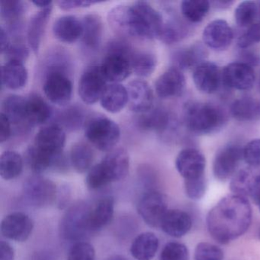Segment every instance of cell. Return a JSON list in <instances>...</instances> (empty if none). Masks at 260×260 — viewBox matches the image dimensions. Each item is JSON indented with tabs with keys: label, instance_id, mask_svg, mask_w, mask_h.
<instances>
[{
	"label": "cell",
	"instance_id": "obj_1",
	"mask_svg": "<svg viewBox=\"0 0 260 260\" xmlns=\"http://www.w3.org/2000/svg\"><path fill=\"white\" fill-rule=\"evenodd\" d=\"M252 217V208L247 199L230 194L210 210L206 218L207 229L217 243L228 244L248 231Z\"/></svg>",
	"mask_w": 260,
	"mask_h": 260
},
{
	"label": "cell",
	"instance_id": "obj_2",
	"mask_svg": "<svg viewBox=\"0 0 260 260\" xmlns=\"http://www.w3.org/2000/svg\"><path fill=\"white\" fill-rule=\"evenodd\" d=\"M128 8L127 36L144 40L159 39L164 23L162 14L144 1L135 2Z\"/></svg>",
	"mask_w": 260,
	"mask_h": 260
},
{
	"label": "cell",
	"instance_id": "obj_3",
	"mask_svg": "<svg viewBox=\"0 0 260 260\" xmlns=\"http://www.w3.org/2000/svg\"><path fill=\"white\" fill-rule=\"evenodd\" d=\"M183 120L191 133L205 135L220 130L226 123V116L220 108L214 105L189 102L184 107Z\"/></svg>",
	"mask_w": 260,
	"mask_h": 260
},
{
	"label": "cell",
	"instance_id": "obj_4",
	"mask_svg": "<svg viewBox=\"0 0 260 260\" xmlns=\"http://www.w3.org/2000/svg\"><path fill=\"white\" fill-rule=\"evenodd\" d=\"M91 206L86 202H78L67 210L59 228L63 240L75 243L85 241V239L92 235L89 224Z\"/></svg>",
	"mask_w": 260,
	"mask_h": 260
},
{
	"label": "cell",
	"instance_id": "obj_5",
	"mask_svg": "<svg viewBox=\"0 0 260 260\" xmlns=\"http://www.w3.org/2000/svg\"><path fill=\"white\" fill-rule=\"evenodd\" d=\"M85 136L100 151H111L121 138V130L116 122L105 116L94 117L86 123Z\"/></svg>",
	"mask_w": 260,
	"mask_h": 260
},
{
	"label": "cell",
	"instance_id": "obj_6",
	"mask_svg": "<svg viewBox=\"0 0 260 260\" xmlns=\"http://www.w3.org/2000/svg\"><path fill=\"white\" fill-rule=\"evenodd\" d=\"M134 50L108 47L107 54L100 65L108 83H120L132 74L131 56Z\"/></svg>",
	"mask_w": 260,
	"mask_h": 260
},
{
	"label": "cell",
	"instance_id": "obj_7",
	"mask_svg": "<svg viewBox=\"0 0 260 260\" xmlns=\"http://www.w3.org/2000/svg\"><path fill=\"white\" fill-rule=\"evenodd\" d=\"M57 190L55 183L51 179L35 175L26 179L23 185V196L31 206L44 208L56 203Z\"/></svg>",
	"mask_w": 260,
	"mask_h": 260
},
{
	"label": "cell",
	"instance_id": "obj_8",
	"mask_svg": "<svg viewBox=\"0 0 260 260\" xmlns=\"http://www.w3.org/2000/svg\"><path fill=\"white\" fill-rule=\"evenodd\" d=\"M138 212L150 228H160L162 219L168 209V202L164 193L159 190L145 191L138 201Z\"/></svg>",
	"mask_w": 260,
	"mask_h": 260
},
{
	"label": "cell",
	"instance_id": "obj_9",
	"mask_svg": "<svg viewBox=\"0 0 260 260\" xmlns=\"http://www.w3.org/2000/svg\"><path fill=\"white\" fill-rule=\"evenodd\" d=\"M43 91L45 96L53 104L66 106L73 95V83L69 74L57 71L45 72Z\"/></svg>",
	"mask_w": 260,
	"mask_h": 260
},
{
	"label": "cell",
	"instance_id": "obj_10",
	"mask_svg": "<svg viewBox=\"0 0 260 260\" xmlns=\"http://www.w3.org/2000/svg\"><path fill=\"white\" fill-rule=\"evenodd\" d=\"M243 147L230 144L218 150L213 162V173L219 181H226L237 173L243 156Z\"/></svg>",
	"mask_w": 260,
	"mask_h": 260
},
{
	"label": "cell",
	"instance_id": "obj_11",
	"mask_svg": "<svg viewBox=\"0 0 260 260\" xmlns=\"http://www.w3.org/2000/svg\"><path fill=\"white\" fill-rule=\"evenodd\" d=\"M100 65L89 67L82 74L79 81V95L86 104L92 105L100 101L108 86Z\"/></svg>",
	"mask_w": 260,
	"mask_h": 260
},
{
	"label": "cell",
	"instance_id": "obj_12",
	"mask_svg": "<svg viewBox=\"0 0 260 260\" xmlns=\"http://www.w3.org/2000/svg\"><path fill=\"white\" fill-rule=\"evenodd\" d=\"M34 226V221L29 215L16 211L3 219L0 231L2 235L8 240L25 242L31 237Z\"/></svg>",
	"mask_w": 260,
	"mask_h": 260
},
{
	"label": "cell",
	"instance_id": "obj_13",
	"mask_svg": "<svg viewBox=\"0 0 260 260\" xmlns=\"http://www.w3.org/2000/svg\"><path fill=\"white\" fill-rule=\"evenodd\" d=\"M222 83L231 89L249 90L255 83V71L252 67L243 62H234L221 71Z\"/></svg>",
	"mask_w": 260,
	"mask_h": 260
},
{
	"label": "cell",
	"instance_id": "obj_14",
	"mask_svg": "<svg viewBox=\"0 0 260 260\" xmlns=\"http://www.w3.org/2000/svg\"><path fill=\"white\" fill-rule=\"evenodd\" d=\"M66 143V132L58 124H54L40 129L33 145L42 153L51 156L63 153Z\"/></svg>",
	"mask_w": 260,
	"mask_h": 260
},
{
	"label": "cell",
	"instance_id": "obj_15",
	"mask_svg": "<svg viewBox=\"0 0 260 260\" xmlns=\"http://www.w3.org/2000/svg\"><path fill=\"white\" fill-rule=\"evenodd\" d=\"M176 168L184 180L199 179L205 176L206 160L199 150L185 148L176 156Z\"/></svg>",
	"mask_w": 260,
	"mask_h": 260
},
{
	"label": "cell",
	"instance_id": "obj_16",
	"mask_svg": "<svg viewBox=\"0 0 260 260\" xmlns=\"http://www.w3.org/2000/svg\"><path fill=\"white\" fill-rule=\"evenodd\" d=\"M204 43L217 51L226 49L234 40V31L229 24L223 19L210 22L202 33Z\"/></svg>",
	"mask_w": 260,
	"mask_h": 260
},
{
	"label": "cell",
	"instance_id": "obj_17",
	"mask_svg": "<svg viewBox=\"0 0 260 260\" xmlns=\"http://www.w3.org/2000/svg\"><path fill=\"white\" fill-rule=\"evenodd\" d=\"M128 106L135 113L144 114L153 109L154 96L152 88L143 80H135L127 87Z\"/></svg>",
	"mask_w": 260,
	"mask_h": 260
},
{
	"label": "cell",
	"instance_id": "obj_18",
	"mask_svg": "<svg viewBox=\"0 0 260 260\" xmlns=\"http://www.w3.org/2000/svg\"><path fill=\"white\" fill-rule=\"evenodd\" d=\"M193 81L201 92L212 94L220 87L222 83L221 71L212 62L205 61L194 68Z\"/></svg>",
	"mask_w": 260,
	"mask_h": 260
},
{
	"label": "cell",
	"instance_id": "obj_19",
	"mask_svg": "<svg viewBox=\"0 0 260 260\" xmlns=\"http://www.w3.org/2000/svg\"><path fill=\"white\" fill-rule=\"evenodd\" d=\"M185 78L181 70L172 67L159 76L155 83V90L159 98L171 99L183 92Z\"/></svg>",
	"mask_w": 260,
	"mask_h": 260
},
{
	"label": "cell",
	"instance_id": "obj_20",
	"mask_svg": "<svg viewBox=\"0 0 260 260\" xmlns=\"http://www.w3.org/2000/svg\"><path fill=\"white\" fill-rule=\"evenodd\" d=\"M101 164L112 183L123 180L130 170V157L127 150L123 147L109 151Z\"/></svg>",
	"mask_w": 260,
	"mask_h": 260
},
{
	"label": "cell",
	"instance_id": "obj_21",
	"mask_svg": "<svg viewBox=\"0 0 260 260\" xmlns=\"http://www.w3.org/2000/svg\"><path fill=\"white\" fill-rule=\"evenodd\" d=\"M28 10L26 3L19 0H4L1 2L0 14L7 22V28L10 36H22L23 29L22 18Z\"/></svg>",
	"mask_w": 260,
	"mask_h": 260
},
{
	"label": "cell",
	"instance_id": "obj_22",
	"mask_svg": "<svg viewBox=\"0 0 260 260\" xmlns=\"http://www.w3.org/2000/svg\"><path fill=\"white\" fill-rule=\"evenodd\" d=\"M260 187V167H246L235 173L230 184V188L234 194L250 197Z\"/></svg>",
	"mask_w": 260,
	"mask_h": 260
},
{
	"label": "cell",
	"instance_id": "obj_23",
	"mask_svg": "<svg viewBox=\"0 0 260 260\" xmlns=\"http://www.w3.org/2000/svg\"><path fill=\"white\" fill-rule=\"evenodd\" d=\"M53 6L42 9L36 13L28 22L27 28V42L28 47L35 54L40 50L42 39L52 13Z\"/></svg>",
	"mask_w": 260,
	"mask_h": 260
},
{
	"label": "cell",
	"instance_id": "obj_24",
	"mask_svg": "<svg viewBox=\"0 0 260 260\" xmlns=\"http://www.w3.org/2000/svg\"><path fill=\"white\" fill-rule=\"evenodd\" d=\"M52 31L54 37L60 42L74 43L83 36V22L72 15L60 16L54 22Z\"/></svg>",
	"mask_w": 260,
	"mask_h": 260
},
{
	"label": "cell",
	"instance_id": "obj_25",
	"mask_svg": "<svg viewBox=\"0 0 260 260\" xmlns=\"http://www.w3.org/2000/svg\"><path fill=\"white\" fill-rule=\"evenodd\" d=\"M192 226L191 216L182 210H169L162 219L160 228L166 234L175 238L186 235Z\"/></svg>",
	"mask_w": 260,
	"mask_h": 260
},
{
	"label": "cell",
	"instance_id": "obj_26",
	"mask_svg": "<svg viewBox=\"0 0 260 260\" xmlns=\"http://www.w3.org/2000/svg\"><path fill=\"white\" fill-rule=\"evenodd\" d=\"M115 213V199L112 196H106L99 199L91 206L89 224L92 234L106 228L112 222Z\"/></svg>",
	"mask_w": 260,
	"mask_h": 260
},
{
	"label": "cell",
	"instance_id": "obj_27",
	"mask_svg": "<svg viewBox=\"0 0 260 260\" xmlns=\"http://www.w3.org/2000/svg\"><path fill=\"white\" fill-rule=\"evenodd\" d=\"M173 118L170 112L162 108H153L149 112L141 114L138 119L139 127L144 131L164 133L173 126Z\"/></svg>",
	"mask_w": 260,
	"mask_h": 260
},
{
	"label": "cell",
	"instance_id": "obj_28",
	"mask_svg": "<svg viewBox=\"0 0 260 260\" xmlns=\"http://www.w3.org/2000/svg\"><path fill=\"white\" fill-rule=\"evenodd\" d=\"M82 22L83 28L82 44L88 51H95L100 48L103 40L104 31L103 20L98 15L88 14L84 16Z\"/></svg>",
	"mask_w": 260,
	"mask_h": 260
},
{
	"label": "cell",
	"instance_id": "obj_29",
	"mask_svg": "<svg viewBox=\"0 0 260 260\" xmlns=\"http://www.w3.org/2000/svg\"><path fill=\"white\" fill-rule=\"evenodd\" d=\"M100 102L103 109L109 113L121 112L128 104L127 87L121 83H110L106 86Z\"/></svg>",
	"mask_w": 260,
	"mask_h": 260
},
{
	"label": "cell",
	"instance_id": "obj_30",
	"mask_svg": "<svg viewBox=\"0 0 260 260\" xmlns=\"http://www.w3.org/2000/svg\"><path fill=\"white\" fill-rule=\"evenodd\" d=\"M207 54L205 47L196 43L176 51L173 55V62L175 68L181 71L194 69L205 62Z\"/></svg>",
	"mask_w": 260,
	"mask_h": 260
},
{
	"label": "cell",
	"instance_id": "obj_31",
	"mask_svg": "<svg viewBox=\"0 0 260 260\" xmlns=\"http://www.w3.org/2000/svg\"><path fill=\"white\" fill-rule=\"evenodd\" d=\"M2 85L10 90H19L26 86L28 73L24 63L7 60L2 67Z\"/></svg>",
	"mask_w": 260,
	"mask_h": 260
},
{
	"label": "cell",
	"instance_id": "obj_32",
	"mask_svg": "<svg viewBox=\"0 0 260 260\" xmlns=\"http://www.w3.org/2000/svg\"><path fill=\"white\" fill-rule=\"evenodd\" d=\"M27 99L22 95H10L4 99L2 103V112L16 127H30L26 118Z\"/></svg>",
	"mask_w": 260,
	"mask_h": 260
},
{
	"label": "cell",
	"instance_id": "obj_33",
	"mask_svg": "<svg viewBox=\"0 0 260 260\" xmlns=\"http://www.w3.org/2000/svg\"><path fill=\"white\" fill-rule=\"evenodd\" d=\"M159 240L156 234L144 232L135 237L130 252L136 260H151L159 249Z\"/></svg>",
	"mask_w": 260,
	"mask_h": 260
},
{
	"label": "cell",
	"instance_id": "obj_34",
	"mask_svg": "<svg viewBox=\"0 0 260 260\" xmlns=\"http://www.w3.org/2000/svg\"><path fill=\"white\" fill-rule=\"evenodd\" d=\"M52 115L51 106L39 94H31L26 103L27 122L31 127L45 124Z\"/></svg>",
	"mask_w": 260,
	"mask_h": 260
},
{
	"label": "cell",
	"instance_id": "obj_35",
	"mask_svg": "<svg viewBox=\"0 0 260 260\" xmlns=\"http://www.w3.org/2000/svg\"><path fill=\"white\" fill-rule=\"evenodd\" d=\"M231 113L237 121L249 122L260 120V100L254 97H242L231 105Z\"/></svg>",
	"mask_w": 260,
	"mask_h": 260
},
{
	"label": "cell",
	"instance_id": "obj_36",
	"mask_svg": "<svg viewBox=\"0 0 260 260\" xmlns=\"http://www.w3.org/2000/svg\"><path fill=\"white\" fill-rule=\"evenodd\" d=\"M71 167L78 173L89 172L93 166L95 154L93 150L88 144L78 142L74 144L70 153Z\"/></svg>",
	"mask_w": 260,
	"mask_h": 260
},
{
	"label": "cell",
	"instance_id": "obj_37",
	"mask_svg": "<svg viewBox=\"0 0 260 260\" xmlns=\"http://www.w3.org/2000/svg\"><path fill=\"white\" fill-rule=\"evenodd\" d=\"M23 158L18 152L7 150L0 156V176L5 180L16 179L23 171Z\"/></svg>",
	"mask_w": 260,
	"mask_h": 260
},
{
	"label": "cell",
	"instance_id": "obj_38",
	"mask_svg": "<svg viewBox=\"0 0 260 260\" xmlns=\"http://www.w3.org/2000/svg\"><path fill=\"white\" fill-rule=\"evenodd\" d=\"M156 56L150 51H134L131 56L132 72L140 77H148L156 69Z\"/></svg>",
	"mask_w": 260,
	"mask_h": 260
},
{
	"label": "cell",
	"instance_id": "obj_39",
	"mask_svg": "<svg viewBox=\"0 0 260 260\" xmlns=\"http://www.w3.org/2000/svg\"><path fill=\"white\" fill-rule=\"evenodd\" d=\"M57 156L45 154L32 145L27 149L25 160L33 173H36V175H41L48 170H51Z\"/></svg>",
	"mask_w": 260,
	"mask_h": 260
},
{
	"label": "cell",
	"instance_id": "obj_40",
	"mask_svg": "<svg viewBox=\"0 0 260 260\" xmlns=\"http://www.w3.org/2000/svg\"><path fill=\"white\" fill-rule=\"evenodd\" d=\"M188 31V28L182 21L176 18H170L164 20L159 39L164 44L173 45L185 39Z\"/></svg>",
	"mask_w": 260,
	"mask_h": 260
},
{
	"label": "cell",
	"instance_id": "obj_41",
	"mask_svg": "<svg viewBox=\"0 0 260 260\" xmlns=\"http://www.w3.org/2000/svg\"><path fill=\"white\" fill-rule=\"evenodd\" d=\"M259 15V6L253 1L240 3L234 12L236 23L240 28L247 29L257 22Z\"/></svg>",
	"mask_w": 260,
	"mask_h": 260
},
{
	"label": "cell",
	"instance_id": "obj_42",
	"mask_svg": "<svg viewBox=\"0 0 260 260\" xmlns=\"http://www.w3.org/2000/svg\"><path fill=\"white\" fill-rule=\"evenodd\" d=\"M210 10V3L205 0H185L181 4L182 16L188 22H202Z\"/></svg>",
	"mask_w": 260,
	"mask_h": 260
},
{
	"label": "cell",
	"instance_id": "obj_43",
	"mask_svg": "<svg viewBox=\"0 0 260 260\" xmlns=\"http://www.w3.org/2000/svg\"><path fill=\"white\" fill-rule=\"evenodd\" d=\"M84 121V114L80 108L70 107L58 115V124L62 128L74 131L80 128Z\"/></svg>",
	"mask_w": 260,
	"mask_h": 260
},
{
	"label": "cell",
	"instance_id": "obj_44",
	"mask_svg": "<svg viewBox=\"0 0 260 260\" xmlns=\"http://www.w3.org/2000/svg\"><path fill=\"white\" fill-rule=\"evenodd\" d=\"M112 183L101 162L94 165L87 173L86 185L89 189L98 190Z\"/></svg>",
	"mask_w": 260,
	"mask_h": 260
},
{
	"label": "cell",
	"instance_id": "obj_45",
	"mask_svg": "<svg viewBox=\"0 0 260 260\" xmlns=\"http://www.w3.org/2000/svg\"><path fill=\"white\" fill-rule=\"evenodd\" d=\"M159 260H189V251L183 243L169 242L162 248Z\"/></svg>",
	"mask_w": 260,
	"mask_h": 260
},
{
	"label": "cell",
	"instance_id": "obj_46",
	"mask_svg": "<svg viewBox=\"0 0 260 260\" xmlns=\"http://www.w3.org/2000/svg\"><path fill=\"white\" fill-rule=\"evenodd\" d=\"M223 250L213 243L202 242L194 249V260H223Z\"/></svg>",
	"mask_w": 260,
	"mask_h": 260
},
{
	"label": "cell",
	"instance_id": "obj_47",
	"mask_svg": "<svg viewBox=\"0 0 260 260\" xmlns=\"http://www.w3.org/2000/svg\"><path fill=\"white\" fill-rule=\"evenodd\" d=\"M95 249L91 243L86 241L74 243L67 257V260H95Z\"/></svg>",
	"mask_w": 260,
	"mask_h": 260
},
{
	"label": "cell",
	"instance_id": "obj_48",
	"mask_svg": "<svg viewBox=\"0 0 260 260\" xmlns=\"http://www.w3.org/2000/svg\"><path fill=\"white\" fill-rule=\"evenodd\" d=\"M184 188L188 199L193 201L200 200L206 192V179L203 176L199 179L184 180Z\"/></svg>",
	"mask_w": 260,
	"mask_h": 260
},
{
	"label": "cell",
	"instance_id": "obj_49",
	"mask_svg": "<svg viewBox=\"0 0 260 260\" xmlns=\"http://www.w3.org/2000/svg\"><path fill=\"white\" fill-rule=\"evenodd\" d=\"M243 159L254 168L260 167V138L253 139L246 144L243 150Z\"/></svg>",
	"mask_w": 260,
	"mask_h": 260
},
{
	"label": "cell",
	"instance_id": "obj_50",
	"mask_svg": "<svg viewBox=\"0 0 260 260\" xmlns=\"http://www.w3.org/2000/svg\"><path fill=\"white\" fill-rule=\"evenodd\" d=\"M258 42H260V21L248 28L240 36L238 45L240 48H247Z\"/></svg>",
	"mask_w": 260,
	"mask_h": 260
},
{
	"label": "cell",
	"instance_id": "obj_51",
	"mask_svg": "<svg viewBox=\"0 0 260 260\" xmlns=\"http://www.w3.org/2000/svg\"><path fill=\"white\" fill-rule=\"evenodd\" d=\"M4 55L7 60H16L24 63L29 56V50L22 41H15Z\"/></svg>",
	"mask_w": 260,
	"mask_h": 260
},
{
	"label": "cell",
	"instance_id": "obj_52",
	"mask_svg": "<svg viewBox=\"0 0 260 260\" xmlns=\"http://www.w3.org/2000/svg\"><path fill=\"white\" fill-rule=\"evenodd\" d=\"M139 179L141 183L144 185L145 191L157 190L156 188L157 182L156 173L150 167H144L140 169Z\"/></svg>",
	"mask_w": 260,
	"mask_h": 260
},
{
	"label": "cell",
	"instance_id": "obj_53",
	"mask_svg": "<svg viewBox=\"0 0 260 260\" xmlns=\"http://www.w3.org/2000/svg\"><path fill=\"white\" fill-rule=\"evenodd\" d=\"M99 4L97 1H81V0H60L57 1V4L59 8L64 11L77 10V9L86 8L91 7L94 4Z\"/></svg>",
	"mask_w": 260,
	"mask_h": 260
},
{
	"label": "cell",
	"instance_id": "obj_54",
	"mask_svg": "<svg viewBox=\"0 0 260 260\" xmlns=\"http://www.w3.org/2000/svg\"><path fill=\"white\" fill-rule=\"evenodd\" d=\"M11 121L4 114L0 113V143L7 142L12 136L13 127Z\"/></svg>",
	"mask_w": 260,
	"mask_h": 260
},
{
	"label": "cell",
	"instance_id": "obj_55",
	"mask_svg": "<svg viewBox=\"0 0 260 260\" xmlns=\"http://www.w3.org/2000/svg\"><path fill=\"white\" fill-rule=\"evenodd\" d=\"M71 198V189L68 185L60 186L57 190V199L56 204L60 209L67 208L69 205Z\"/></svg>",
	"mask_w": 260,
	"mask_h": 260
},
{
	"label": "cell",
	"instance_id": "obj_56",
	"mask_svg": "<svg viewBox=\"0 0 260 260\" xmlns=\"http://www.w3.org/2000/svg\"><path fill=\"white\" fill-rule=\"evenodd\" d=\"M15 250L8 242H0V260H14Z\"/></svg>",
	"mask_w": 260,
	"mask_h": 260
},
{
	"label": "cell",
	"instance_id": "obj_57",
	"mask_svg": "<svg viewBox=\"0 0 260 260\" xmlns=\"http://www.w3.org/2000/svg\"><path fill=\"white\" fill-rule=\"evenodd\" d=\"M0 42H1V54H5L12 43L10 33L4 25H1L0 27Z\"/></svg>",
	"mask_w": 260,
	"mask_h": 260
},
{
	"label": "cell",
	"instance_id": "obj_58",
	"mask_svg": "<svg viewBox=\"0 0 260 260\" xmlns=\"http://www.w3.org/2000/svg\"><path fill=\"white\" fill-rule=\"evenodd\" d=\"M31 4H34L36 7H39L41 10L46 9L53 6V3L51 1H43V0H39H39H36V1H32Z\"/></svg>",
	"mask_w": 260,
	"mask_h": 260
},
{
	"label": "cell",
	"instance_id": "obj_59",
	"mask_svg": "<svg viewBox=\"0 0 260 260\" xmlns=\"http://www.w3.org/2000/svg\"><path fill=\"white\" fill-rule=\"evenodd\" d=\"M251 199L253 201L254 204L256 205L260 211V187L252 194Z\"/></svg>",
	"mask_w": 260,
	"mask_h": 260
},
{
	"label": "cell",
	"instance_id": "obj_60",
	"mask_svg": "<svg viewBox=\"0 0 260 260\" xmlns=\"http://www.w3.org/2000/svg\"><path fill=\"white\" fill-rule=\"evenodd\" d=\"M104 260H128L125 257L121 255H113L111 256L108 257V258H105Z\"/></svg>",
	"mask_w": 260,
	"mask_h": 260
},
{
	"label": "cell",
	"instance_id": "obj_61",
	"mask_svg": "<svg viewBox=\"0 0 260 260\" xmlns=\"http://www.w3.org/2000/svg\"><path fill=\"white\" fill-rule=\"evenodd\" d=\"M216 4L219 7H221V8H224V7H230V5H231L233 2H230V1H220V2H217Z\"/></svg>",
	"mask_w": 260,
	"mask_h": 260
},
{
	"label": "cell",
	"instance_id": "obj_62",
	"mask_svg": "<svg viewBox=\"0 0 260 260\" xmlns=\"http://www.w3.org/2000/svg\"><path fill=\"white\" fill-rule=\"evenodd\" d=\"M258 239H259V240H260V228H259V229H258Z\"/></svg>",
	"mask_w": 260,
	"mask_h": 260
},
{
	"label": "cell",
	"instance_id": "obj_63",
	"mask_svg": "<svg viewBox=\"0 0 260 260\" xmlns=\"http://www.w3.org/2000/svg\"><path fill=\"white\" fill-rule=\"evenodd\" d=\"M259 16H260V3H259Z\"/></svg>",
	"mask_w": 260,
	"mask_h": 260
}]
</instances>
